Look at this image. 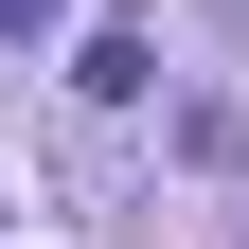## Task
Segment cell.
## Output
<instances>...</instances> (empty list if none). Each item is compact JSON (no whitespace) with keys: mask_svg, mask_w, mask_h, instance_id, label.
<instances>
[{"mask_svg":"<svg viewBox=\"0 0 249 249\" xmlns=\"http://www.w3.org/2000/svg\"><path fill=\"white\" fill-rule=\"evenodd\" d=\"M36 18H53V0H0V36H36Z\"/></svg>","mask_w":249,"mask_h":249,"instance_id":"2","label":"cell"},{"mask_svg":"<svg viewBox=\"0 0 249 249\" xmlns=\"http://www.w3.org/2000/svg\"><path fill=\"white\" fill-rule=\"evenodd\" d=\"M71 89H89V107H142V89H160V53H142V36H124V18H107V36L71 53Z\"/></svg>","mask_w":249,"mask_h":249,"instance_id":"1","label":"cell"}]
</instances>
